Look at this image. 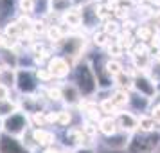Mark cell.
Listing matches in <instances>:
<instances>
[{"label": "cell", "mask_w": 160, "mask_h": 153, "mask_svg": "<svg viewBox=\"0 0 160 153\" xmlns=\"http://www.w3.org/2000/svg\"><path fill=\"white\" fill-rule=\"evenodd\" d=\"M160 148V131H135L128 144V153H155Z\"/></svg>", "instance_id": "cell-1"}, {"label": "cell", "mask_w": 160, "mask_h": 153, "mask_svg": "<svg viewBox=\"0 0 160 153\" xmlns=\"http://www.w3.org/2000/svg\"><path fill=\"white\" fill-rule=\"evenodd\" d=\"M78 90H79L81 97L85 95L87 99H90L92 95H95V92L99 90V83H97V78L94 74V69L90 63H83V65L78 67L76 70V83H74Z\"/></svg>", "instance_id": "cell-2"}, {"label": "cell", "mask_w": 160, "mask_h": 153, "mask_svg": "<svg viewBox=\"0 0 160 153\" xmlns=\"http://www.w3.org/2000/svg\"><path fill=\"white\" fill-rule=\"evenodd\" d=\"M29 124H31L29 117L25 115L23 112H16V114L4 119V131L8 135H11V137L22 139V135L29 128Z\"/></svg>", "instance_id": "cell-3"}, {"label": "cell", "mask_w": 160, "mask_h": 153, "mask_svg": "<svg viewBox=\"0 0 160 153\" xmlns=\"http://www.w3.org/2000/svg\"><path fill=\"white\" fill-rule=\"evenodd\" d=\"M18 92L22 95H31L38 90V78L36 72L31 69H18L16 70V81H15Z\"/></svg>", "instance_id": "cell-4"}, {"label": "cell", "mask_w": 160, "mask_h": 153, "mask_svg": "<svg viewBox=\"0 0 160 153\" xmlns=\"http://www.w3.org/2000/svg\"><path fill=\"white\" fill-rule=\"evenodd\" d=\"M131 88L135 90V94L144 95V97H148V99L157 97V92H158L157 83H155L151 78H148L146 74H137V76L133 78V87Z\"/></svg>", "instance_id": "cell-5"}, {"label": "cell", "mask_w": 160, "mask_h": 153, "mask_svg": "<svg viewBox=\"0 0 160 153\" xmlns=\"http://www.w3.org/2000/svg\"><path fill=\"white\" fill-rule=\"evenodd\" d=\"M59 47H61L63 54L68 58V63H70V59L79 58L81 51H83V47H85V40L79 38V36H68V34H67V36L59 42Z\"/></svg>", "instance_id": "cell-6"}, {"label": "cell", "mask_w": 160, "mask_h": 153, "mask_svg": "<svg viewBox=\"0 0 160 153\" xmlns=\"http://www.w3.org/2000/svg\"><path fill=\"white\" fill-rule=\"evenodd\" d=\"M0 153H32V151L27 146H23L22 139H16L4 133V135H0Z\"/></svg>", "instance_id": "cell-7"}, {"label": "cell", "mask_w": 160, "mask_h": 153, "mask_svg": "<svg viewBox=\"0 0 160 153\" xmlns=\"http://www.w3.org/2000/svg\"><path fill=\"white\" fill-rule=\"evenodd\" d=\"M117 126H119V131H124V133H130L133 135L135 131H138V117L131 112H119L115 117Z\"/></svg>", "instance_id": "cell-8"}, {"label": "cell", "mask_w": 160, "mask_h": 153, "mask_svg": "<svg viewBox=\"0 0 160 153\" xmlns=\"http://www.w3.org/2000/svg\"><path fill=\"white\" fill-rule=\"evenodd\" d=\"M18 108H22L25 115H36V114H43V101L38 97L36 94L31 95H22Z\"/></svg>", "instance_id": "cell-9"}, {"label": "cell", "mask_w": 160, "mask_h": 153, "mask_svg": "<svg viewBox=\"0 0 160 153\" xmlns=\"http://www.w3.org/2000/svg\"><path fill=\"white\" fill-rule=\"evenodd\" d=\"M47 69H49V72L52 74V78H67L68 74H70V70H72V65L68 63V59L63 58V56H54V58L49 59V65H47Z\"/></svg>", "instance_id": "cell-10"}, {"label": "cell", "mask_w": 160, "mask_h": 153, "mask_svg": "<svg viewBox=\"0 0 160 153\" xmlns=\"http://www.w3.org/2000/svg\"><path fill=\"white\" fill-rule=\"evenodd\" d=\"M130 139H131L130 133L117 131L115 135H110V137H106L102 142H104V146H106V150H108V151H124V150H128Z\"/></svg>", "instance_id": "cell-11"}, {"label": "cell", "mask_w": 160, "mask_h": 153, "mask_svg": "<svg viewBox=\"0 0 160 153\" xmlns=\"http://www.w3.org/2000/svg\"><path fill=\"white\" fill-rule=\"evenodd\" d=\"M61 101L65 103L67 106H76V105L81 103V94L74 83H65L61 87Z\"/></svg>", "instance_id": "cell-12"}, {"label": "cell", "mask_w": 160, "mask_h": 153, "mask_svg": "<svg viewBox=\"0 0 160 153\" xmlns=\"http://www.w3.org/2000/svg\"><path fill=\"white\" fill-rule=\"evenodd\" d=\"M31 135L34 139V144L36 146L51 148V146H54V142H56L54 131H49V130H45V128H34V130L31 131Z\"/></svg>", "instance_id": "cell-13"}, {"label": "cell", "mask_w": 160, "mask_h": 153, "mask_svg": "<svg viewBox=\"0 0 160 153\" xmlns=\"http://www.w3.org/2000/svg\"><path fill=\"white\" fill-rule=\"evenodd\" d=\"M65 144L68 148H81V146H85V135H83V131L81 128H68L65 133Z\"/></svg>", "instance_id": "cell-14"}, {"label": "cell", "mask_w": 160, "mask_h": 153, "mask_svg": "<svg viewBox=\"0 0 160 153\" xmlns=\"http://www.w3.org/2000/svg\"><path fill=\"white\" fill-rule=\"evenodd\" d=\"M97 128L101 131L104 137H110V135H115L119 131V126H117V121L115 117L112 115H106V117H101V121L97 123Z\"/></svg>", "instance_id": "cell-15"}, {"label": "cell", "mask_w": 160, "mask_h": 153, "mask_svg": "<svg viewBox=\"0 0 160 153\" xmlns=\"http://www.w3.org/2000/svg\"><path fill=\"white\" fill-rule=\"evenodd\" d=\"M63 23L68 25V27H81V23H83V18H81V11L78 9L70 8L67 13H63Z\"/></svg>", "instance_id": "cell-16"}, {"label": "cell", "mask_w": 160, "mask_h": 153, "mask_svg": "<svg viewBox=\"0 0 160 153\" xmlns=\"http://www.w3.org/2000/svg\"><path fill=\"white\" fill-rule=\"evenodd\" d=\"M130 106L133 112H146V110L151 106V99H148V97H144V95H131V99H130Z\"/></svg>", "instance_id": "cell-17"}, {"label": "cell", "mask_w": 160, "mask_h": 153, "mask_svg": "<svg viewBox=\"0 0 160 153\" xmlns=\"http://www.w3.org/2000/svg\"><path fill=\"white\" fill-rule=\"evenodd\" d=\"M110 99H112V103L115 105L117 108L121 110L122 106H128V105H130L131 95H130V92H128V90H121V88H119V90H115V92H113V95H112Z\"/></svg>", "instance_id": "cell-18"}, {"label": "cell", "mask_w": 160, "mask_h": 153, "mask_svg": "<svg viewBox=\"0 0 160 153\" xmlns=\"http://www.w3.org/2000/svg\"><path fill=\"white\" fill-rule=\"evenodd\" d=\"M104 70H106V74H108L112 79H115L119 74H122V72H124V67H122V63H121L119 59L110 58L108 61L104 63Z\"/></svg>", "instance_id": "cell-19"}, {"label": "cell", "mask_w": 160, "mask_h": 153, "mask_svg": "<svg viewBox=\"0 0 160 153\" xmlns=\"http://www.w3.org/2000/svg\"><path fill=\"white\" fill-rule=\"evenodd\" d=\"M2 67L4 69H9V70H15L16 67H18V56H16V52L15 51H11V49H8V51H4L2 52Z\"/></svg>", "instance_id": "cell-20"}, {"label": "cell", "mask_w": 160, "mask_h": 153, "mask_svg": "<svg viewBox=\"0 0 160 153\" xmlns=\"http://www.w3.org/2000/svg\"><path fill=\"white\" fill-rule=\"evenodd\" d=\"M16 112H18V103L11 101V99L0 101V117H2V119L13 115V114H16Z\"/></svg>", "instance_id": "cell-21"}, {"label": "cell", "mask_w": 160, "mask_h": 153, "mask_svg": "<svg viewBox=\"0 0 160 153\" xmlns=\"http://www.w3.org/2000/svg\"><path fill=\"white\" fill-rule=\"evenodd\" d=\"M45 34H47V38H49V42H52V43H59V42L65 38V33L61 31L59 25H49Z\"/></svg>", "instance_id": "cell-22"}, {"label": "cell", "mask_w": 160, "mask_h": 153, "mask_svg": "<svg viewBox=\"0 0 160 153\" xmlns=\"http://www.w3.org/2000/svg\"><path fill=\"white\" fill-rule=\"evenodd\" d=\"M22 34V29H20V25L18 22H9L6 25V29H4V38H11V40H18V36Z\"/></svg>", "instance_id": "cell-23"}, {"label": "cell", "mask_w": 160, "mask_h": 153, "mask_svg": "<svg viewBox=\"0 0 160 153\" xmlns=\"http://www.w3.org/2000/svg\"><path fill=\"white\" fill-rule=\"evenodd\" d=\"M157 34V31L149 29L148 25H140V27H137V40L138 42H142V43H146V42H151V38Z\"/></svg>", "instance_id": "cell-24"}, {"label": "cell", "mask_w": 160, "mask_h": 153, "mask_svg": "<svg viewBox=\"0 0 160 153\" xmlns=\"http://www.w3.org/2000/svg\"><path fill=\"white\" fill-rule=\"evenodd\" d=\"M155 121L151 119V115H140L138 117V131H146V133H149V131H155Z\"/></svg>", "instance_id": "cell-25"}, {"label": "cell", "mask_w": 160, "mask_h": 153, "mask_svg": "<svg viewBox=\"0 0 160 153\" xmlns=\"http://www.w3.org/2000/svg\"><path fill=\"white\" fill-rule=\"evenodd\" d=\"M99 110H101L102 114L112 115V117H113V114H119V112H121V110H119L115 105L112 103V99H110V97H106V99H102V101L99 103Z\"/></svg>", "instance_id": "cell-26"}, {"label": "cell", "mask_w": 160, "mask_h": 153, "mask_svg": "<svg viewBox=\"0 0 160 153\" xmlns=\"http://www.w3.org/2000/svg\"><path fill=\"white\" fill-rule=\"evenodd\" d=\"M106 51H108V56L110 58H113V59H117L119 56H122V52H124V47L119 42H110L108 45H106Z\"/></svg>", "instance_id": "cell-27"}, {"label": "cell", "mask_w": 160, "mask_h": 153, "mask_svg": "<svg viewBox=\"0 0 160 153\" xmlns=\"http://www.w3.org/2000/svg\"><path fill=\"white\" fill-rule=\"evenodd\" d=\"M16 4H18V9L23 15H31L36 11V0H18Z\"/></svg>", "instance_id": "cell-28"}, {"label": "cell", "mask_w": 160, "mask_h": 153, "mask_svg": "<svg viewBox=\"0 0 160 153\" xmlns=\"http://www.w3.org/2000/svg\"><path fill=\"white\" fill-rule=\"evenodd\" d=\"M70 0H51V11H58V13H67L70 9Z\"/></svg>", "instance_id": "cell-29"}, {"label": "cell", "mask_w": 160, "mask_h": 153, "mask_svg": "<svg viewBox=\"0 0 160 153\" xmlns=\"http://www.w3.org/2000/svg\"><path fill=\"white\" fill-rule=\"evenodd\" d=\"M102 31H104L108 36H117V34H119V31H121V27H119V23H117L115 20H108V22H104Z\"/></svg>", "instance_id": "cell-30"}, {"label": "cell", "mask_w": 160, "mask_h": 153, "mask_svg": "<svg viewBox=\"0 0 160 153\" xmlns=\"http://www.w3.org/2000/svg\"><path fill=\"white\" fill-rule=\"evenodd\" d=\"M94 43L97 45V47H106V45L110 43V36L104 31H99V33L94 34Z\"/></svg>", "instance_id": "cell-31"}, {"label": "cell", "mask_w": 160, "mask_h": 153, "mask_svg": "<svg viewBox=\"0 0 160 153\" xmlns=\"http://www.w3.org/2000/svg\"><path fill=\"white\" fill-rule=\"evenodd\" d=\"M72 121V114L68 112V110H63V112H58V123L59 126H68Z\"/></svg>", "instance_id": "cell-32"}, {"label": "cell", "mask_w": 160, "mask_h": 153, "mask_svg": "<svg viewBox=\"0 0 160 153\" xmlns=\"http://www.w3.org/2000/svg\"><path fill=\"white\" fill-rule=\"evenodd\" d=\"M47 97H49L51 101H61V87L47 88Z\"/></svg>", "instance_id": "cell-33"}, {"label": "cell", "mask_w": 160, "mask_h": 153, "mask_svg": "<svg viewBox=\"0 0 160 153\" xmlns=\"http://www.w3.org/2000/svg\"><path fill=\"white\" fill-rule=\"evenodd\" d=\"M13 6H15V0H0V18L8 11H13Z\"/></svg>", "instance_id": "cell-34"}, {"label": "cell", "mask_w": 160, "mask_h": 153, "mask_svg": "<svg viewBox=\"0 0 160 153\" xmlns=\"http://www.w3.org/2000/svg\"><path fill=\"white\" fill-rule=\"evenodd\" d=\"M149 115H151V119L155 121V124H158L160 126V103L158 101L151 106V114H149Z\"/></svg>", "instance_id": "cell-35"}, {"label": "cell", "mask_w": 160, "mask_h": 153, "mask_svg": "<svg viewBox=\"0 0 160 153\" xmlns=\"http://www.w3.org/2000/svg\"><path fill=\"white\" fill-rule=\"evenodd\" d=\"M36 78H38V81H51V79H54L52 74L49 72V69H40V70H36Z\"/></svg>", "instance_id": "cell-36"}, {"label": "cell", "mask_w": 160, "mask_h": 153, "mask_svg": "<svg viewBox=\"0 0 160 153\" xmlns=\"http://www.w3.org/2000/svg\"><path fill=\"white\" fill-rule=\"evenodd\" d=\"M43 25H45L43 20H36V22H32V31H34V34H42V33H47V29H45Z\"/></svg>", "instance_id": "cell-37"}, {"label": "cell", "mask_w": 160, "mask_h": 153, "mask_svg": "<svg viewBox=\"0 0 160 153\" xmlns=\"http://www.w3.org/2000/svg\"><path fill=\"white\" fill-rule=\"evenodd\" d=\"M4 99H9V87L0 83V101H4Z\"/></svg>", "instance_id": "cell-38"}, {"label": "cell", "mask_w": 160, "mask_h": 153, "mask_svg": "<svg viewBox=\"0 0 160 153\" xmlns=\"http://www.w3.org/2000/svg\"><path fill=\"white\" fill-rule=\"evenodd\" d=\"M149 45H151L153 49H157V51H158V49H160V34H155V36L151 38Z\"/></svg>", "instance_id": "cell-39"}, {"label": "cell", "mask_w": 160, "mask_h": 153, "mask_svg": "<svg viewBox=\"0 0 160 153\" xmlns=\"http://www.w3.org/2000/svg\"><path fill=\"white\" fill-rule=\"evenodd\" d=\"M74 153H95V151L92 148H88V146H81V148H78Z\"/></svg>", "instance_id": "cell-40"}, {"label": "cell", "mask_w": 160, "mask_h": 153, "mask_svg": "<svg viewBox=\"0 0 160 153\" xmlns=\"http://www.w3.org/2000/svg\"><path fill=\"white\" fill-rule=\"evenodd\" d=\"M43 153H61V150H58V148H54V146H51V148H45Z\"/></svg>", "instance_id": "cell-41"}, {"label": "cell", "mask_w": 160, "mask_h": 153, "mask_svg": "<svg viewBox=\"0 0 160 153\" xmlns=\"http://www.w3.org/2000/svg\"><path fill=\"white\" fill-rule=\"evenodd\" d=\"M153 18H155V22H157V23L160 25V9L157 11V13H155V15H153Z\"/></svg>", "instance_id": "cell-42"}, {"label": "cell", "mask_w": 160, "mask_h": 153, "mask_svg": "<svg viewBox=\"0 0 160 153\" xmlns=\"http://www.w3.org/2000/svg\"><path fill=\"white\" fill-rule=\"evenodd\" d=\"M151 6H160V0H148Z\"/></svg>", "instance_id": "cell-43"}, {"label": "cell", "mask_w": 160, "mask_h": 153, "mask_svg": "<svg viewBox=\"0 0 160 153\" xmlns=\"http://www.w3.org/2000/svg\"><path fill=\"white\" fill-rule=\"evenodd\" d=\"M131 2H133L135 6H142V2H144V0H131Z\"/></svg>", "instance_id": "cell-44"}, {"label": "cell", "mask_w": 160, "mask_h": 153, "mask_svg": "<svg viewBox=\"0 0 160 153\" xmlns=\"http://www.w3.org/2000/svg\"><path fill=\"white\" fill-rule=\"evenodd\" d=\"M4 42H6V38H4V36H2V34H0V49L4 47Z\"/></svg>", "instance_id": "cell-45"}, {"label": "cell", "mask_w": 160, "mask_h": 153, "mask_svg": "<svg viewBox=\"0 0 160 153\" xmlns=\"http://www.w3.org/2000/svg\"><path fill=\"white\" fill-rule=\"evenodd\" d=\"M0 131H4V119L0 117Z\"/></svg>", "instance_id": "cell-46"}, {"label": "cell", "mask_w": 160, "mask_h": 153, "mask_svg": "<svg viewBox=\"0 0 160 153\" xmlns=\"http://www.w3.org/2000/svg\"><path fill=\"white\" fill-rule=\"evenodd\" d=\"M4 72V67H2V63H0V74Z\"/></svg>", "instance_id": "cell-47"}]
</instances>
